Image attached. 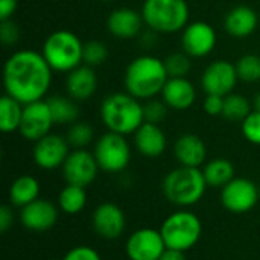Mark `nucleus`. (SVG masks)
Returning a JSON list of instances; mask_svg holds the SVG:
<instances>
[{"mask_svg": "<svg viewBox=\"0 0 260 260\" xmlns=\"http://www.w3.org/2000/svg\"><path fill=\"white\" fill-rule=\"evenodd\" d=\"M52 69L43 53L20 50L8 58L3 67L6 94L23 105L43 101L52 82Z\"/></svg>", "mask_w": 260, "mask_h": 260, "instance_id": "obj_1", "label": "nucleus"}, {"mask_svg": "<svg viewBox=\"0 0 260 260\" xmlns=\"http://www.w3.org/2000/svg\"><path fill=\"white\" fill-rule=\"evenodd\" d=\"M169 79L165 61L143 55L129 62L125 72L126 91L136 99H152L163 91Z\"/></svg>", "mask_w": 260, "mask_h": 260, "instance_id": "obj_2", "label": "nucleus"}, {"mask_svg": "<svg viewBox=\"0 0 260 260\" xmlns=\"http://www.w3.org/2000/svg\"><path fill=\"white\" fill-rule=\"evenodd\" d=\"M101 119L111 133L134 134L145 122L143 105L129 93H113L101 105Z\"/></svg>", "mask_w": 260, "mask_h": 260, "instance_id": "obj_3", "label": "nucleus"}, {"mask_svg": "<svg viewBox=\"0 0 260 260\" xmlns=\"http://www.w3.org/2000/svg\"><path fill=\"white\" fill-rule=\"evenodd\" d=\"M207 181L200 168L180 166L163 180V193L168 201L178 207H190L200 203L206 193Z\"/></svg>", "mask_w": 260, "mask_h": 260, "instance_id": "obj_4", "label": "nucleus"}, {"mask_svg": "<svg viewBox=\"0 0 260 260\" xmlns=\"http://www.w3.org/2000/svg\"><path fill=\"white\" fill-rule=\"evenodd\" d=\"M41 53L52 70L70 73L84 61V44L76 34L56 30L46 38Z\"/></svg>", "mask_w": 260, "mask_h": 260, "instance_id": "obj_5", "label": "nucleus"}, {"mask_svg": "<svg viewBox=\"0 0 260 260\" xmlns=\"http://www.w3.org/2000/svg\"><path fill=\"white\" fill-rule=\"evenodd\" d=\"M143 21L158 34H174L187 26L189 6L184 0H145Z\"/></svg>", "mask_w": 260, "mask_h": 260, "instance_id": "obj_6", "label": "nucleus"}, {"mask_svg": "<svg viewBox=\"0 0 260 260\" xmlns=\"http://www.w3.org/2000/svg\"><path fill=\"white\" fill-rule=\"evenodd\" d=\"M160 233L165 239L166 248L184 253L193 248L201 239L203 224L195 213L189 210H178L163 221Z\"/></svg>", "mask_w": 260, "mask_h": 260, "instance_id": "obj_7", "label": "nucleus"}, {"mask_svg": "<svg viewBox=\"0 0 260 260\" xmlns=\"http://www.w3.org/2000/svg\"><path fill=\"white\" fill-rule=\"evenodd\" d=\"M93 154L99 169L108 174H119L125 171L131 160V148L125 136L111 131L99 137Z\"/></svg>", "mask_w": 260, "mask_h": 260, "instance_id": "obj_8", "label": "nucleus"}, {"mask_svg": "<svg viewBox=\"0 0 260 260\" xmlns=\"http://www.w3.org/2000/svg\"><path fill=\"white\" fill-rule=\"evenodd\" d=\"M260 189L248 178H233L221 189V203L232 213H247L259 203Z\"/></svg>", "mask_w": 260, "mask_h": 260, "instance_id": "obj_9", "label": "nucleus"}, {"mask_svg": "<svg viewBox=\"0 0 260 260\" xmlns=\"http://www.w3.org/2000/svg\"><path fill=\"white\" fill-rule=\"evenodd\" d=\"M53 123L55 122L47 101L30 102L23 107V116H21L18 133L26 140L37 142L50 133Z\"/></svg>", "mask_w": 260, "mask_h": 260, "instance_id": "obj_10", "label": "nucleus"}, {"mask_svg": "<svg viewBox=\"0 0 260 260\" xmlns=\"http://www.w3.org/2000/svg\"><path fill=\"white\" fill-rule=\"evenodd\" d=\"M98 169L99 165L94 154L85 149H75L62 165V175L67 184L87 187L96 180Z\"/></svg>", "mask_w": 260, "mask_h": 260, "instance_id": "obj_11", "label": "nucleus"}, {"mask_svg": "<svg viewBox=\"0 0 260 260\" xmlns=\"http://www.w3.org/2000/svg\"><path fill=\"white\" fill-rule=\"evenodd\" d=\"M125 250L129 260H158L166 251V244L160 230L140 229L128 238Z\"/></svg>", "mask_w": 260, "mask_h": 260, "instance_id": "obj_12", "label": "nucleus"}, {"mask_svg": "<svg viewBox=\"0 0 260 260\" xmlns=\"http://www.w3.org/2000/svg\"><path fill=\"white\" fill-rule=\"evenodd\" d=\"M239 76L236 72V66L225 59H219L212 62L203 73L201 85L207 94L216 96H229L236 87Z\"/></svg>", "mask_w": 260, "mask_h": 260, "instance_id": "obj_13", "label": "nucleus"}, {"mask_svg": "<svg viewBox=\"0 0 260 260\" xmlns=\"http://www.w3.org/2000/svg\"><path fill=\"white\" fill-rule=\"evenodd\" d=\"M69 142L58 134H47L35 142L32 157L38 168L53 171L64 165L69 157Z\"/></svg>", "mask_w": 260, "mask_h": 260, "instance_id": "obj_14", "label": "nucleus"}, {"mask_svg": "<svg viewBox=\"0 0 260 260\" xmlns=\"http://www.w3.org/2000/svg\"><path fill=\"white\" fill-rule=\"evenodd\" d=\"M93 230L107 241L119 239L126 227L123 210L113 203H102L98 206L91 216Z\"/></svg>", "mask_w": 260, "mask_h": 260, "instance_id": "obj_15", "label": "nucleus"}, {"mask_svg": "<svg viewBox=\"0 0 260 260\" xmlns=\"http://www.w3.org/2000/svg\"><path fill=\"white\" fill-rule=\"evenodd\" d=\"M181 44L189 56L201 58L212 53L215 49L216 34L210 24L204 21H193L184 27Z\"/></svg>", "mask_w": 260, "mask_h": 260, "instance_id": "obj_16", "label": "nucleus"}, {"mask_svg": "<svg viewBox=\"0 0 260 260\" xmlns=\"http://www.w3.org/2000/svg\"><path fill=\"white\" fill-rule=\"evenodd\" d=\"M20 221L30 232H47L58 221V209L47 200H35L20 212Z\"/></svg>", "mask_w": 260, "mask_h": 260, "instance_id": "obj_17", "label": "nucleus"}, {"mask_svg": "<svg viewBox=\"0 0 260 260\" xmlns=\"http://www.w3.org/2000/svg\"><path fill=\"white\" fill-rule=\"evenodd\" d=\"M134 143L137 151L148 158L160 157L168 146L163 129L158 125L149 122H143V125L134 133Z\"/></svg>", "mask_w": 260, "mask_h": 260, "instance_id": "obj_18", "label": "nucleus"}, {"mask_svg": "<svg viewBox=\"0 0 260 260\" xmlns=\"http://www.w3.org/2000/svg\"><path fill=\"white\" fill-rule=\"evenodd\" d=\"M142 23H145L142 14H139L137 11L131 8L114 9L107 20L110 34L122 40H129L136 37L142 27Z\"/></svg>", "mask_w": 260, "mask_h": 260, "instance_id": "obj_19", "label": "nucleus"}, {"mask_svg": "<svg viewBox=\"0 0 260 260\" xmlns=\"http://www.w3.org/2000/svg\"><path fill=\"white\" fill-rule=\"evenodd\" d=\"M174 152L181 166L200 168L206 163V143L195 134H183L174 145Z\"/></svg>", "mask_w": 260, "mask_h": 260, "instance_id": "obj_20", "label": "nucleus"}, {"mask_svg": "<svg viewBox=\"0 0 260 260\" xmlns=\"http://www.w3.org/2000/svg\"><path fill=\"white\" fill-rule=\"evenodd\" d=\"M66 88L73 101L90 99L98 88V76L90 66H79L72 70L66 81Z\"/></svg>", "mask_w": 260, "mask_h": 260, "instance_id": "obj_21", "label": "nucleus"}, {"mask_svg": "<svg viewBox=\"0 0 260 260\" xmlns=\"http://www.w3.org/2000/svg\"><path fill=\"white\" fill-rule=\"evenodd\" d=\"M161 94L166 105L178 111L190 108L197 98L193 84L186 78H169Z\"/></svg>", "mask_w": 260, "mask_h": 260, "instance_id": "obj_22", "label": "nucleus"}, {"mask_svg": "<svg viewBox=\"0 0 260 260\" xmlns=\"http://www.w3.org/2000/svg\"><path fill=\"white\" fill-rule=\"evenodd\" d=\"M225 30L235 38H247L257 27V14L250 6H236L225 17Z\"/></svg>", "mask_w": 260, "mask_h": 260, "instance_id": "obj_23", "label": "nucleus"}, {"mask_svg": "<svg viewBox=\"0 0 260 260\" xmlns=\"http://www.w3.org/2000/svg\"><path fill=\"white\" fill-rule=\"evenodd\" d=\"M40 197V183L32 175L18 177L9 187V201L15 207H26Z\"/></svg>", "mask_w": 260, "mask_h": 260, "instance_id": "obj_24", "label": "nucleus"}, {"mask_svg": "<svg viewBox=\"0 0 260 260\" xmlns=\"http://www.w3.org/2000/svg\"><path fill=\"white\" fill-rule=\"evenodd\" d=\"M203 174L207 186L222 189L235 178V166L227 158H215L204 166Z\"/></svg>", "mask_w": 260, "mask_h": 260, "instance_id": "obj_25", "label": "nucleus"}, {"mask_svg": "<svg viewBox=\"0 0 260 260\" xmlns=\"http://www.w3.org/2000/svg\"><path fill=\"white\" fill-rule=\"evenodd\" d=\"M23 104L5 94L0 99V129L3 133L18 131L23 116Z\"/></svg>", "mask_w": 260, "mask_h": 260, "instance_id": "obj_26", "label": "nucleus"}, {"mask_svg": "<svg viewBox=\"0 0 260 260\" xmlns=\"http://www.w3.org/2000/svg\"><path fill=\"white\" fill-rule=\"evenodd\" d=\"M59 209L67 215H78L84 210L87 204V193L85 187L67 184L58 197Z\"/></svg>", "mask_w": 260, "mask_h": 260, "instance_id": "obj_27", "label": "nucleus"}, {"mask_svg": "<svg viewBox=\"0 0 260 260\" xmlns=\"http://www.w3.org/2000/svg\"><path fill=\"white\" fill-rule=\"evenodd\" d=\"M47 104L50 107V113L55 123H72L78 119L79 110L73 99L52 96L50 99H47Z\"/></svg>", "mask_w": 260, "mask_h": 260, "instance_id": "obj_28", "label": "nucleus"}, {"mask_svg": "<svg viewBox=\"0 0 260 260\" xmlns=\"http://www.w3.org/2000/svg\"><path fill=\"white\" fill-rule=\"evenodd\" d=\"M250 113H251L250 102H248L244 96L230 93L229 96L224 98L222 116H224L227 120H232V122H242Z\"/></svg>", "mask_w": 260, "mask_h": 260, "instance_id": "obj_29", "label": "nucleus"}, {"mask_svg": "<svg viewBox=\"0 0 260 260\" xmlns=\"http://www.w3.org/2000/svg\"><path fill=\"white\" fill-rule=\"evenodd\" d=\"M236 72L239 79L245 82H256L260 79V56L244 55L236 64Z\"/></svg>", "mask_w": 260, "mask_h": 260, "instance_id": "obj_30", "label": "nucleus"}, {"mask_svg": "<svg viewBox=\"0 0 260 260\" xmlns=\"http://www.w3.org/2000/svg\"><path fill=\"white\" fill-rule=\"evenodd\" d=\"M93 128L88 123H73L67 131V142L76 149H84L93 140Z\"/></svg>", "mask_w": 260, "mask_h": 260, "instance_id": "obj_31", "label": "nucleus"}, {"mask_svg": "<svg viewBox=\"0 0 260 260\" xmlns=\"http://www.w3.org/2000/svg\"><path fill=\"white\" fill-rule=\"evenodd\" d=\"M165 67L169 78H186L190 72V58L184 53H172L165 59Z\"/></svg>", "mask_w": 260, "mask_h": 260, "instance_id": "obj_32", "label": "nucleus"}, {"mask_svg": "<svg viewBox=\"0 0 260 260\" xmlns=\"http://www.w3.org/2000/svg\"><path fill=\"white\" fill-rule=\"evenodd\" d=\"M108 58V49L102 41H88L84 44V62L85 66L96 67L107 61Z\"/></svg>", "mask_w": 260, "mask_h": 260, "instance_id": "obj_33", "label": "nucleus"}, {"mask_svg": "<svg viewBox=\"0 0 260 260\" xmlns=\"http://www.w3.org/2000/svg\"><path fill=\"white\" fill-rule=\"evenodd\" d=\"M242 134L250 143L260 145V111H251L242 120Z\"/></svg>", "mask_w": 260, "mask_h": 260, "instance_id": "obj_34", "label": "nucleus"}, {"mask_svg": "<svg viewBox=\"0 0 260 260\" xmlns=\"http://www.w3.org/2000/svg\"><path fill=\"white\" fill-rule=\"evenodd\" d=\"M166 113H168V105L166 102L163 101H148L145 105H143V116H145V122H149V123H155L158 125L160 122H163V119L166 117Z\"/></svg>", "mask_w": 260, "mask_h": 260, "instance_id": "obj_35", "label": "nucleus"}, {"mask_svg": "<svg viewBox=\"0 0 260 260\" xmlns=\"http://www.w3.org/2000/svg\"><path fill=\"white\" fill-rule=\"evenodd\" d=\"M18 37H20V30L17 27V24L8 18V20H2V24H0V40L3 44L6 46H12L18 41Z\"/></svg>", "mask_w": 260, "mask_h": 260, "instance_id": "obj_36", "label": "nucleus"}, {"mask_svg": "<svg viewBox=\"0 0 260 260\" xmlns=\"http://www.w3.org/2000/svg\"><path fill=\"white\" fill-rule=\"evenodd\" d=\"M62 260H102L99 253L87 245H79L67 251Z\"/></svg>", "mask_w": 260, "mask_h": 260, "instance_id": "obj_37", "label": "nucleus"}, {"mask_svg": "<svg viewBox=\"0 0 260 260\" xmlns=\"http://www.w3.org/2000/svg\"><path fill=\"white\" fill-rule=\"evenodd\" d=\"M204 111L210 116H219L222 114L224 110V98L222 96H216V94H207V98L204 99Z\"/></svg>", "mask_w": 260, "mask_h": 260, "instance_id": "obj_38", "label": "nucleus"}, {"mask_svg": "<svg viewBox=\"0 0 260 260\" xmlns=\"http://www.w3.org/2000/svg\"><path fill=\"white\" fill-rule=\"evenodd\" d=\"M14 222V215H12V209L9 206H2L0 207V232L6 233Z\"/></svg>", "mask_w": 260, "mask_h": 260, "instance_id": "obj_39", "label": "nucleus"}, {"mask_svg": "<svg viewBox=\"0 0 260 260\" xmlns=\"http://www.w3.org/2000/svg\"><path fill=\"white\" fill-rule=\"evenodd\" d=\"M18 0H0V20H8L15 12Z\"/></svg>", "mask_w": 260, "mask_h": 260, "instance_id": "obj_40", "label": "nucleus"}, {"mask_svg": "<svg viewBox=\"0 0 260 260\" xmlns=\"http://www.w3.org/2000/svg\"><path fill=\"white\" fill-rule=\"evenodd\" d=\"M158 260H186V256H184V253H183V251L166 248V251L161 254V257H160Z\"/></svg>", "mask_w": 260, "mask_h": 260, "instance_id": "obj_41", "label": "nucleus"}, {"mask_svg": "<svg viewBox=\"0 0 260 260\" xmlns=\"http://www.w3.org/2000/svg\"><path fill=\"white\" fill-rule=\"evenodd\" d=\"M254 110L260 111V93H257L256 98H254Z\"/></svg>", "mask_w": 260, "mask_h": 260, "instance_id": "obj_42", "label": "nucleus"}, {"mask_svg": "<svg viewBox=\"0 0 260 260\" xmlns=\"http://www.w3.org/2000/svg\"><path fill=\"white\" fill-rule=\"evenodd\" d=\"M101 2H111V0H101Z\"/></svg>", "mask_w": 260, "mask_h": 260, "instance_id": "obj_43", "label": "nucleus"}, {"mask_svg": "<svg viewBox=\"0 0 260 260\" xmlns=\"http://www.w3.org/2000/svg\"><path fill=\"white\" fill-rule=\"evenodd\" d=\"M49 260H62V259H49Z\"/></svg>", "mask_w": 260, "mask_h": 260, "instance_id": "obj_44", "label": "nucleus"}, {"mask_svg": "<svg viewBox=\"0 0 260 260\" xmlns=\"http://www.w3.org/2000/svg\"><path fill=\"white\" fill-rule=\"evenodd\" d=\"M259 189H260V187H259Z\"/></svg>", "mask_w": 260, "mask_h": 260, "instance_id": "obj_45", "label": "nucleus"}]
</instances>
